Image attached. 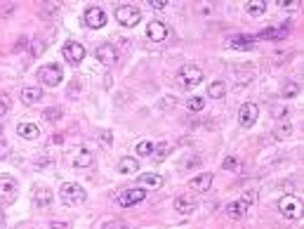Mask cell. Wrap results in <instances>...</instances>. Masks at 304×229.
Listing matches in <instances>:
<instances>
[{"mask_svg": "<svg viewBox=\"0 0 304 229\" xmlns=\"http://www.w3.org/2000/svg\"><path fill=\"white\" fill-rule=\"evenodd\" d=\"M59 199L66 206H81V203H85V199H88V192L81 187V184H75V182H64L59 189Z\"/></svg>", "mask_w": 304, "mask_h": 229, "instance_id": "cell-1", "label": "cell"}, {"mask_svg": "<svg viewBox=\"0 0 304 229\" xmlns=\"http://www.w3.org/2000/svg\"><path fill=\"white\" fill-rule=\"evenodd\" d=\"M203 69L196 66V64H184L182 69L177 71V81L182 88H196V85L203 83Z\"/></svg>", "mask_w": 304, "mask_h": 229, "instance_id": "cell-2", "label": "cell"}, {"mask_svg": "<svg viewBox=\"0 0 304 229\" xmlns=\"http://www.w3.org/2000/svg\"><path fill=\"white\" fill-rule=\"evenodd\" d=\"M38 81L45 88H57V85L64 81V69L59 64H43L38 69Z\"/></svg>", "mask_w": 304, "mask_h": 229, "instance_id": "cell-3", "label": "cell"}, {"mask_svg": "<svg viewBox=\"0 0 304 229\" xmlns=\"http://www.w3.org/2000/svg\"><path fill=\"white\" fill-rule=\"evenodd\" d=\"M278 213L288 220H297L302 217V201L295 194H285L278 199Z\"/></svg>", "mask_w": 304, "mask_h": 229, "instance_id": "cell-4", "label": "cell"}, {"mask_svg": "<svg viewBox=\"0 0 304 229\" xmlns=\"http://www.w3.org/2000/svg\"><path fill=\"white\" fill-rule=\"evenodd\" d=\"M17 196H19V182L14 180V177H7L3 175L0 177V206L5 208V206H12L17 201Z\"/></svg>", "mask_w": 304, "mask_h": 229, "instance_id": "cell-5", "label": "cell"}, {"mask_svg": "<svg viewBox=\"0 0 304 229\" xmlns=\"http://www.w3.org/2000/svg\"><path fill=\"white\" fill-rule=\"evenodd\" d=\"M146 199V192L142 187H128V189H121L118 194H116V203L123 206V208H132L137 203H142Z\"/></svg>", "mask_w": 304, "mask_h": 229, "instance_id": "cell-6", "label": "cell"}, {"mask_svg": "<svg viewBox=\"0 0 304 229\" xmlns=\"http://www.w3.org/2000/svg\"><path fill=\"white\" fill-rule=\"evenodd\" d=\"M116 19L121 21L123 26H137L142 21V10L135 5H118L116 7Z\"/></svg>", "mask_w": 304, "mask_h": 229, "instance_id": "cell-7", "label": "cell"}, {"mask_svg": "<svg viewBox=\"0 0 304 229\" xmlns=\"http://www.w3.org/2000/svg\"><path fill=\"white\" fill-rule=\"evenodd\" d=\"M61 55L71 66H78V64L85 59V48H83L78 41H68L64 48H61Z\"/></svg>", "mask_w": 304, "mask_h": 229, "instance_id": "cell-8", "label": "cell"}, {"mask_svg": "<svg viewBox=\"0 0 304 229\" xmlns=\"http://www.w3.org/2000/svg\"><path fill=\"white\" fill-rule=\"evenodd\" d=\"M257 116H259V106L252 104V102H245L238 109V125L241 128H252L257 123Z\"/></svg>", "mask_w": 304, "mask_h": 229, "instance_id": "cell-9", "label": "cell"}, {"mask_svg": "<svg viewBox=\"0 0 304 229\" xmlns=\"http://www.w3.org/2000/svg\"><path fill=\"white\" fill-rule=\"evenodd\" d=\"M83 19H85V26L88 28H101L106 24V12L99 5H90L85 10V14H83Z\"/></svg>", "mask_w": 304, "mask_h": 229, "instance_id": "cell-10", "label": "cell"}, {"mask_svg": "<svg viewBox=\"0 0 304 229\" xmlns=\"http://www.w3.org/2000/svg\"><path fill=\"white\" fill-rule=\"evenodd\" d=\"M95 55L104 66H111V64L118 62V50L113 48V43H101L99 48L95 50Z\"/></svg>", "mask_w": 304, "mask_h": 229, "instance_id": "cell-11", "label": "cell"}, {"mask_svg": "<svg viewBox=\"0 0 304 229\" xmlns=\"http://www.w3.org/2000/svg\"><path fill=\"white\" fill-rule=\"evenodd\" d=\"M168 33H170V28L165 26L161 19H154V21L146 24V35H149L154 43H163L165 38H168Z\"/></svg>", "mask_w": 304, "mask_h": 229, "instance_id": "cell-12", "label": "cell"}, {"mask_svg": "<svg viewBox=\"0 0 304 229\" xmlns=\"http://www.w3.org/2000/svg\"><path fill=\"white\" fill-rule=\"evenodd\" d=\"M52 201H54V194L50 192L48 187H35L33 189V206L38 210L50 208V206H52Z\"/></svg>", "mask_w": 304, "mask_h": 229, "instance_id": "cell-13", "label": "cell"}, {"mask_svg": "<svg viewBox=\"0 0 304 229\" xmlns=\"http://www.w3.org/2000/svg\"><path fill=\"white\" fill-rule=\"evenodd\" d=\"M226 45L234 50H250L252 45H255V35H248V33L229 35V38H226Z\"/></svg>", "mask_w": 304, "mask_h": 229, "instance_id": "cell-14", "label": "cell"}, {"mask_svg": "<svg viewBox=\"0 0 304 229\" xmlns=\"http://www.w3.org/2000/svg\"><path fill=\"white\" fill-rule=\"evenodd\" d=\"M212 187V173H201L196 175V177H191L189 180V189L191 192H208V189Z\"/></svg>", "mask_w": 304, "mask_h": 229, "instance_id": "cell-15", "label": "cell"}, {"mask_svg": "<svg viewBox=\"0 0 304 229\" xmlns=\"http://www.w3.org/2000/svg\"><path fill=\"white\" fill-rule=\"evenodd\" d=\"M17 135H19V137H24V139H38L43 132H41V125H38V123L24 121V123L17 125Z\"/></svg>", "mask_w": 304, "mask_h": 229, "instance_id": "cell-16", "label": "cell"}, {"mask_svg": "<svg viewBox=\"0 0 304 229\" xmlns=\"http://www.w3.org/2000/svg\"><path fill=\"white\" fill-rule=\"evenodd\" d=\"M175 210L179 213V215H191V213L196 210V199L189 196V194L177 196V199H175Z\"/></svg>", "mask_w": 304, "mask_h": 229, "instance_id": "cell-17", "label": "cell"}, {"mask_svg": "<svg viewBox=\"0 0 304 229\" xmlns=\"http://www.w3.org/2000/svg\"><path fill=\"white\" fill-rule=\"evenodd\" d=\"M43 97H45V95H43V90L38 85H31V88H24V90H21V102L26 106H35Z\"/></svg>", "mask_w": 304, "mask_h": 229, "instance_id": "cell-18", "label": "cell"}, {"mask_svg": "<svg viewBox=\"0 0 304 229\" xmlns=\"http://www.w3.org/2000/svg\"><path fill=\"white\" fill-rule=\"evenodd\" d=\"M116 170L121 175H135V173H139V161L132 159V156H123V159L118 161Z\"/></svg>", "mask_w": 304, "mask_h": 229, "instance_id": "cell-19", "label": "cell"}, {"mask_svg": "<svg viewBox=\"0 0 304 229\" xmlns=\"http://www.w3.org/2000/svg\"><path fill=\"white\" fill-rule=\"evenodd\" d=\"M73 166L75 168H92L95 166V154L90 149H78L73 156Z\"/></svg>", "mask_w": 304, "mask_h": 229, "instance_id": "cell-20", "label": "cell"}, {"mask_svg": "<svg viewBox=\"0 0 304 229\" xmlns=\"http://www.w3.org/2000/svg\"><path fill=\"white\" fill-rule=\"evenodd\" d=\"M139 184L142 187H151V189H161L165 184V177L158 173H142L139 175Z\"/></svg>", "mask_w": 304, "mask_h": 229, "instance_id": "cell-21", "label": "cell"}, {"mask_svg": "<svg viewBox=\"0 0 304 229\" xmlns=\"http://www.w3.org/2000/svg\"><path fill=\"white\" fill-rule=\"evenodd\" d=\"M248 208H250V206H248V203H243L241 199H238V201L226 203V215H229L231 220H241V217H243L245 213H248Z\"/></svg>", "mask_w": 304, "mask_h": 229, "instance_id": "cell-22", "label": "cell"}, {"mask_svg": "<svg viewBox=\"0 0 304 229\" xmlns=\"http://www.w3.org/2000/svg\"><path fill=\"white\" fill-rule=\"evenodd\" d=\"M288 35V28H264L255 38H262V41H283Z\"/></svg>", "mask_w": 304, "mask_h": 229, "instance_id": "cell-23", "label": "cell"}, {"mask_svg": "<svg viewBox=\"0 0 304 229\" xmlns=\"http://www.w3.org/2000/svg\"><path fill=\"white\" fill-rule=\"evenodd\" d=\"M224 95H226V83H224V81H212V83L208 85V97L222 99Z\"/></svg>", "mask_w": 304, "mask_h": 229, "instance_id": "cell-24", "label": "cell"}, {"mask_svg": "<svg viewBox=\"0 0 304 229\" xmlns=\"http://www.w3.org/2000/svg\"><path fill=\"white\" fill-rule=\"evenodd\" d=\"M222 168L226 173H241V170H243V163H241V159H236V156H226V159L222 161Z\"/></svg>", "mask_w": 304, "mask_h": 229, "instance_id": "cell-25", "label": "cell"}, {"mask_svg": "<svg viewBox=\"0 0 304 229\" xmlns=\"http://www.w3.org/2000/svg\"><path fill=\"white\" fill-rule=\"evenodd\" d=\"M245 12L250 14V17H262V14L267 12V3H262V0H252V3L245 5Z\"/></svg>", "mask_w": 304, "mask_h": 229, "instance_id": "cell-26", "label": "cell"}, {"mask_svg": "<svg viewBox=\"0 0 304 229\" xmlns=\"http://www.w3.org/2000/svg\"><path fill=\"white\" fill-rule=\"evenodd\" d=\"M299 95V83H295V81H288V83L281 88V97L283 99H292Z\"/></svg>", "mask_w": 304, "mask_h": 229, "instance_id": "cell-27", "label": "cell"}, {"mask_svg": "<svg viewBox=\"0 0 304 229\" xmlns=\"http://www.w3.org/2000/svg\"><path fill=\"white\" fill-rule=\"evenodd\" d=\"M154 149H156L154 142H149V139H142V142H137L135 154H139V156H151V154H154Z\"/></svg>", "mask_w": 304, "mask_h": 229, "instance_id": "cell-28", "label": "cell"}, {"mask_svg": "<svg viewBox=\"0 0 304 229\" xmlns=\"http://www.w3.org/2000/svg\"><path fill=\"white\" fill-rule=\"evenodd\" d=\"M290 135H292V128L288 123L276 125V130H274V137H276V139H288Z\"/></svg>", "mask_w": 304, "mask_h": 229, "instance_id": "cell-29", "label": "cell"}, {"mask_svg": "<svg viewBox=\"0 0 304 229\" xmlns=\"http://www.w3.org/2000/svg\"><path fill=\"white\" fill-rule=\"evenodd\" d=\"M61 113H64V111H61L59 106H50V109H45V111H43V116L48 118L50 123H54V121H59V118H61Z\"/></svg>", "mask_w": 304, "mask_h": 229, "instance_id": "cell-30", "label": "cell"}, {"mask_svg": "<svg viewBox=\"0 0 304 229\" xmlns=\"http://www.w3.org/2000/svg\"><path fill=\"white\" fill-rule=\"evenodd\" d=\"M186 106H189V111H203V106H205V97H189Z\"/></svg>", "mask_w": 304, "mask_h": 229, "instance_id": "cell-31", "label": "cell"}, {"mask_svg": "<svg viewBox=\"0 0 304 229\" xmlns=\"http://www.w3.org/2000/svg\"><path fill=\"white\" fill-rule=\"evenodd\" d=\"M154 154H156V159H158V161H163V159H165V156L170 154V144H168V142H163V144H156Z\"/></svg>", "mask_w": 304, "mask_h": 229, "instance_id": "cell-32", "label": "cell"}, {"mask_svg": "<svg viewBox=\"0 0 304 229\" xmlns=\"http://www.w3.org/2000/svg\"><path fill=\"white\" fill-rule=\"evenodd\" d=\"M10 106H12L10 97H7V95H0V118L7 116V111H10Z\"/></svg>", "mask_w": 304, "mask_h": 229, "instance_id": "cell-33", "label": "cell"}, {"mask_svg": "<svg viewBox=\"0 0 304 229\" xmlns=\"http://www.w3.org/2000/svg\"><path fill=\"white\" fill-rule=\"evenodd\" d=\"M28 43H31V41H28V38H26V35H19V38H17V43H14V52H24V50H26L28 48Z\"/></svg>", "mask_w": 304, "mask_h": 229, "instance_id": "cell-34", "label": "cell"}, {"mask_svg": "<svg viewBox=\"0 0 304 229\" xmlns=\"http://www.w3.org/2000/svg\"><path fill=\"white\" fill-rule=\"evenodd\" d=\"M241 201L248 203V206H252V203L257 201V192H255V189H248V192H245V194L241 196Z\"/></svg>", "mask_w": 304, "mask_h": 229, "instance_id": "cell-35", "label": "cell"}, {"mask_svg": "<svg viewBox=\"0 0 304 229\" xmlns=\"http://www.w3.org/2000/svg\"><path fill=\"white\" fill-rule=\"evenodd\" d=\"M7 159H10V144L0 137V161H7Z\"/></svg>", "mask_w": 304, "mask_h": 229, "instance_id": "cell-36", "label": "cell"}, {"mask_svg": "<svg viewBox=\"0 0 304 229\" xmlns=\"http://www.w3.org/2000/svg\"><path fill=\"white\" fill-rule=\"evenodd\" d=\"M104 229H128V222H123V220H113V222H106Z\"/></svg>", "mask_w": 304, "mask_h": 229, "instance_id": "cell-37", "label": "cell"}, {"mask_svg": "<svg viewBox=\"0 0 304 229\" xmlns=\"http://www.w3.org/2000/svg\"><path fill=\"white\" fill-rule=\"evenodd\" d=\"M50 229H71V224L64 222V220H52V222H50Z\"/></svg>", "mask_w": 304, "mask_h": 229, "instance_id": "cell-38", "label": "cell"}, {"mask_svg": "<svg viewBox=\"0 0 304 229\" xmlns=\"http://www.w3.org/2000/svg\"><path fill=\"white\" fill-rule=\"evenodd\" d=\"M149 5L154 7V10H165V7H168V0H151Z\"/></svg>", "mask_w": 304, "mask_h": 229, "instance_id": "cell-39", "label": "cell"}, {"mask_svg": "<svg viewBox=\"0 0 304 229\" xmlns=\"http://www.w3.org/2000/svg\"><path fill=\"white\" fill-rule=\"evenodd\" d=\"M198 163H201V159H198V156H194V159H184V161H182V166H184V168L198 166Z\"/></svg>", "mask_w": 304, "mask_h": 229, "instance_id": "cell-40", "label": "cell"}, {"mask_svg": "<svg viewBox=\"0 0 304 229\" xmlns=\"http://www.w3.org/2000/svg\"><path fill=\"white\" fill-rule=\"evenodd\" d=\"M278 5H281V7H290V10H292V7H297V0H278Z\"/></svg>", "mask_w": 304, "mask_h": 229, "instance_id": "cell-41", "label": "cell"}, {"mask_svg": "<svg viewBox=\"0 0 304 229\" xmlns=\"http://www.w3.org/2000/svg\"><path fill=\"white\" fill-rule=\"evenodd\" d=\"M31 52H33V55H41V52H43V43L35 41V43H33V48H31Z\"/></svg>", "mask_w": 304, "mask_h": 229, "instance_id": "cell-42", "label": "cell"}, {"mask_svg": "<svg viewBox=\"0 0 304 229\" xmlns=\"http://www.w3.org/2000/svg\"><path fill=\"white\" fill-rule=\"evenodd\" d=\"M274 113H276V118H285L288 116V109H274Z\"/></svg>", "mask_w": 304, "mask_h": 229, "instance_id": "cell-43", "label": "cell"}, {"mask_svg": "<svg viewBox=\"0 0 304 229\" xmlns=\"http://www.w3.org/2000/svg\"><path fill=\"white\" fill-rule=\"evenodd\" d=\"M61 142H64V137H61V135H54V137H52V144H61Z\"/></svg>", "mask_w": 304, "mask_h": 229, "instance_id": "cell-44", "label": "cell"}, {"mask_svg": "<svg viewBox=\"0 0 304 229\" xmlns=\"http://www.w3.org/2000/svg\"><path fill=\"white\" fill-rule=\"evenodd\" d=\"M3 222H5V213H3V206H0V227H3Z\"/></svg>", "mask_w": 304, "mask_h": 229, "instance_id": "cell-45", "label": "cell"}]
</instances>
